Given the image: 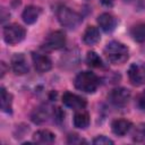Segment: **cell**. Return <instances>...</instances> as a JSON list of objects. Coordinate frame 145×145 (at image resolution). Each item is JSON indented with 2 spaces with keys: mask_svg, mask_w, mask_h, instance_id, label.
I'll use <instances>...</instances> for the list:
<instances>
[{
  "mask_svg": "<svg viewBox=\"0 0 145 145\" xmlns=\"http://www.w3.org/2000/svg\"><path fill=\"white\" fill-rule=\"evenodd\" d=\"M104 54L111 63L120 65L128 59L129 52L125 44L118 41H111L104 48Z\"/></svg>",
  "mask_w": 145,
  "mask_h": 145,
  "instance_id": "cell-1",
  "label": "cell"
},
{
  "mask_svg": "<svg viewBox=\"0 0 145 145\" xmlns=\"http://www.w3.org/2000/svg\"><path fill=\"white\" fill-rule=\"evenodd\" d=\"M99 84V77L92 71H82L75 78V87L84 93H94Z\"/></svg>",
  "mask_w": 145,
  "mask_h": 145,
  "instance_id": "cell-2",
  "label": "cell"
},
{
  "mask_svg": "<svg viewBox=\"0 0 145 145\" xmlns=\"http://www.w3.org/2000/svg\"><path fill=\"white\" fill-rule=\"evenodd\" d=\"M57 17L59 23L67 28H76L83 20L78 12L71 10L68 7H60L57 10Z\"/></svg>",
  "mask_w": 145,
  "mask_h": 145,
  "instance_id": "cell-3",
  "label": "cell"
},
{
  "mask_svg": "<svg viewBox=\"0 0 145 145\" xmlns=\"http://www.w3.org/2000/svg\"><path fill=\"white\" fill-rule=\"evenodd\" d=\"M26 31L18 24H10L3 28V40L7 44H17L24 40Z\"/></svg>",
  "mask_w": 145,
  "mask_h": 145,
  "instance_id": "cell-4",
  "label": "cell"
},
{
  "mask_svg": "<svg viewBox=\"0 0 145 145\" xmlns=\"http://www.w3.org/2000/svg\"><path fill=\"white\" fill-rule=\"evenodd\" d=\"M66 44V35L61 31H54L50 33L43 44V48L45 50H59L63 48Z\"/></svg>",
  "mask_w": 145,
  "mask_h": 145,
  "instance_id": "cell-5",
  "label": "cell"
},
{
  "mask_svg": "<svg viewBox=\"0 0 145 145\" xmlns=\"http://www.w3.org/2000/svg\"><path fill=\"white\" fill-rule=\"evenodd\" d=\"M128 77L133 85L140 86L145 84V63H133L128 69Z\"/></svg>",
  "mask_w": 145,
  "mask_h": 145,
  "instance_id": "cell-6",
  "label": "cell"
},
{
  "mask_svg": "<svg viewBox=\"0 0 145 145\" xmlns=\"http://www.w3.org/2000/svg\"><path fill=\"white\" fill-rule=\"evenodd\" d=\"M130 99V92L123 87H116L109 94V101L116 106H123Z\"/></svg>",
  "mask_w": 145,
  "mask_h": 145,
  "instance_id": "cell-7",
  "label": "cell"
},
{
  "mask_svg": "<svg viewBox=\"0 0 145 145\" xmlns=\"http://www.w3.org/2000/svg\"><path fill=\"white\" fill-rule=\"evenodd\" d=\"M62 103L67 106V108H70L72 110H82V109H85L86 106V101L85 99H83L82 96L77 95V94H74V93H70V92H66L63 95H62Z\"/></svg>",
  "mask_w": 145,
  "mask_h": 145,
  "instance_id": "cell-8",
  "label": "cell"
},
{
  "mask_svg": "<svg viewBox=\"0 0 145 145\" xmlns=\"http://www.w3.org/2000/svg\"><path fill=\"white\" fill-rule=\"evenodd\" d=\"M32 59H33L34 68L39 72L49 71L52 67V61H51L50 57L46 56L45 53H35L34 52L32 54Z\"/></svg>",
  "mask_w": 145,
  "mask_h": 145,
  "instance_id": "cell-9",
  "label": "cell"
},
{
  "mask_svg": "<svg viewBox=\"0 0 145 145\" xmlns=\"http://www.w3.org/2000/svg\"><path fill=\"white\" fill-rule=\"evenodd\" d=\"M11 68L16 75H24L28 71V63L23 53H16L12 56Z\"/></svg>",
  "mask_w": 145,
  "mask_h": 145,
  "instance_id": "cell-10",
  "label": "cell"
},
{
  "mask_svg": "<svg viewBox=\"0 0 145 145\" xmlns=\"http://www.w3.org/2000/svg\"><path fill=\"white\" fill-rule=\"evenodd\" d=\"M97 23L102 31L104 32H112L117 26V19L113 15L109 12H103L97 17Z\"/></svg>",
  "mask_w": 145,
  "mask_h": 145,
  "instance_id": "cell-11",
  "label": "cell"
},
{
  "mask_svg": "<svg viewBox=\"0 0 145 145\" xmlns=\"http://www.w3.org/2000/svg\"><path fill=\"white\" fill-rule=\"evenodd\" d=\"M40 14H41V8L31 5L24 9V11L22 14V18L26 24H33L37 20Z\"/></svg>",
  "mask_w": 145,
  "mask_h": 145,
  "instance_id": "cell-12",
  "label": "cell"
},
{
  "mask_svg": "<svg viewBox=\"0 0 145 145\" xmlns=\"http://www.w3.org/2000/svg\"><path fill=\"white\" fill-rule=\"evenodd\" d=\"M130 127H131V122L129 120H127V119H117L111 125L112 131L117 136H123V135H126L129 131Z\"/></svg>",
  "mask_w": 145,
  "mask_h": 145,
  "instance_id": "cell-13",
  "label": "cell"
},
{
  "mask_svg": "<svg viewBox=\"0 0 145 145\" xmlns=\"http://www.w3.org/2000/svg\"><path fill=\"white\" fill-rule=\"evenodd\" d=\"M100 40V32L99 28L95 26H87L83 34V42L87 45H93Z\"/></svg>",
  "mask_w": 145,
  "mask_h": 145,
  "instance_id": "cell-14",
  "label": "cell"
},
{
  "mask_svg": "<svg viewBox=\"0 0 145 145\" xmlns=\"http://www.w3.org/2000/svg\"><path fill=\"white\" fill-rule=\"evenodd\" d=\"M74 125L76 128L85 129L89 125V114L84 110H77L74 116Z\"/></svg>",
  "mask_w": 145,
  "mask_h": 145,
  "instance_id": "cell-15",
  "label": "cell"
},
{
  "mask_svg": "<svg viewBox=\"0 0 145 145\" xmlns=\"http://www.w3.org/2000/svg\"><path fill=\"white\" fill-rule=\"evenodd\" d=\"M33 138L34 142L39 144H51L54 142V134L48 129H41L34 134Z\"/></svg>",
  "mask_w": 145,
  "mask_h": 145,
  "instance_id": "cell-16",
  "label": "cell"
},
{
  "mask_svg": "<svg viewBox=\"0 0 145 145\" xmlns=\"http://www.w3.org/2000/svg\"><path fill=\"white\" fill-rule=\"evenodd\" d=\"M130 35L136 42H139V43L145 42V24L138 23L134 25L130 29Z\"/></svg>",
  "mask_w": 145,
  "mask_h": 145,
  "instance_id": "cell-17",
  "label": "cell"
},
{
  "mask_svg": "<svg viewBox=\"0 0 145 145\" xmlns=\"http://www.w3.org/2000/svg\"><path fill=\"white\" fill-rule=\"evenodd\" d=\"M1 95H0V105L1 110L3 112H11V95L5 89V87H1Z\"/></svg>",
  "mask_w": 145,
  "mask_h": 145,
  "instance_id": "cell-18",
  "label": "cell"
},
{
  "mask_svg": "<svg viewBox=\"0 0 145 145\" xmlns=\"http://www.w3.org/2000/svg\"><path fill=\"white\" fill-rule=\"evenodd\" d=\"M86 63L89 66V67H93V68H100V67H103V62H102V59L100 58V56L94 52V51H89L86 56Z\"/></svg>",
  "mask_w": 145,
  "mask_h": 145,
  "instance_id": "cell-19",
  "label": "cell"
},
{
  "mask_svg": "<svg viewBox=\"0 0 145 145\" xmlns=\"http://www.w3.org/2000/svg\"><path fill=\"white\" fill-rule=\"evenodd\" d=\"M133 139L136 143H145V123H139L134 133H133Z\"/></svg>",
  "mask_w": 145,
  "mask_h": 145,
  "instance_id": "cell-20",
  "label": "cell"
},
{
  "mask_svg": "<svg viewBox=\"0 0 145 145\" xmlns=\"http://www.w3.org/2000/svg\"><path fill=\"white\" fill-rule=\"evenodd\" d=\"M48 119V111L43 108H39L35 110L34 114H33V118L32 120L36 123H41V122H44L45 120Z\"/></svg>",
  "mask_w": 145,
  "mask_h": 145,
  "instance_id": "cell-21",
  "label": "cell"
},
{
  "mask_svg": "<svg viewBox=\"0 0 145 145\" xmlns=\"http://www.w3.org/2000/svg\"><path fill=\"white\" fill-rule=\"evenodd\" d=\"M93 143L96 145H104V144H113V140H111L105 136H97L96 138H94Z\"/></svg>",
  "mask_w": 145,
  "mask_h": 145,
  "instance_id": "cell-22",
  "label": "cell"
},
{
  "mask_svg": "<svg viewBox=\"0 0 145 145\" xmlns=\"http://www.w3.org/2000/svg\"><path fill=\"white\" fill-rule=\"evenodd\" d=\"M137 105L140 110L145 111V91L143 93H140L137 97Z\"/></svg>",
  "mask_w": 145,
  "mask_h": 145,
  "instance_id": "cell-23",
  "label": "cell"
}]
</instances>
